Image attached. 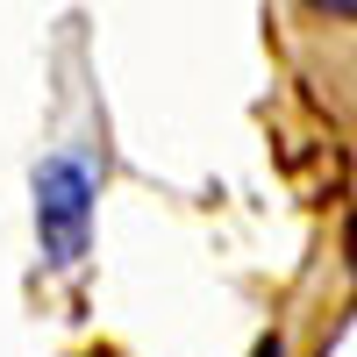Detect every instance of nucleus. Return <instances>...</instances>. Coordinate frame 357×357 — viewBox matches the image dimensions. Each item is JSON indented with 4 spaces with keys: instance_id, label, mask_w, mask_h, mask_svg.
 Masks as SVG:
<instances>
[{
    "instance_id": "7ed1b4c3",
    "label": "nucleus",
    "mask_w": 357,
    "mask_h": 357,
    "mask_svg": "<svg viewBox=\"0 0 357 357\" xmlns=\"http://www.w3.org/2000/svg\"><path fill=\"white\" fill-rule=\"evenodd\" d=\"M257 357H279V336H272V343H264V350H257Z\"/></svg>"
},
{
    "instance_id": "f257e3e1",
    "label": "nucleus",
    "mask_w": 357,
    "mask_h": 357,
    "mask_svg": "<svg viewBox=\"0 0 357 357\" xmlns=\"http://www.w3.org/2000/svg\"><path fill=\"white\" fill-rule=\"evenodd\" d=\"M93 200H100V158L86 143H57L36 158V243L57 272H79L93 243Z\"/></svg>"
},
{
    "instance_id": "f03ea898",
    "label": "nucleus",
    "mask_w": 357,
    "mask_h": 357,
    "mask_svg": "<svg viewBox=\"0 0 357 357\" xmlns=\"http://www.w3.org/2000/svg\"><path fill=\"white\" fill-rule=\"evenodd\" d=\"M301 8H307L314 22H336V29H343V22L357 15V0H301Z\"/></svg>"
}]
</instances>
